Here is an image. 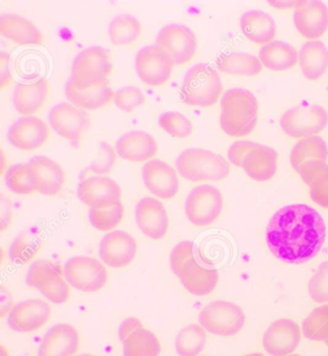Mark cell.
Here are the masks:
<instances>
[{"instance_id":"1","label":"cell","mask_w":328,"mask_h":356,"mask_svg":"<svg viewBox=\"0 0 328 356\" xmlns=\"http://www.w3.org/2000/svg\"><path fill=\"white\" fill-rule=\"evenodd\" d=\"M327 238V225L320 213L306 204H292L274 213L268 225L270 252L289 264H304L316 257Z\"/></svg>"},{"instance_id":"2","label":"cell","mask_w":328,"mask_h":356,"mask_svg":"<svg viewBox=\"0 0 328 356\" xmlns=\"http://www.w3.org/2000/svg\"><path fill=\"white\" fill-rule=\"evenodd\" d=\"M192 241H183L172 250L170 268L190 294L204 297L216 289L219 272L205 264Z\"/></svg>"},{"instance_id":"3","label":"cell","mask_w":328,"mask_h":356,"mask_svg":"<svg viewBox=\"0 0 328 356\" xmlns=\"http://www.w3.org/2000/svg\"><path fill=\"white\" fill-rule=\"evenodd\" d=\"M220 109V127L230 137L247 136L256 127L258 102L249 90L234 88L225 92Z\"/></svg>"},{"instance_id":"4","label":"cell","mask_w":328,"mask_h":356,"mask_svg":"<svg viewBox=\"0 0 328 356\" xmlns=\"http://www.w3.org/2000/svg\"><path fill=\"white\" fill-rule=\"evenodd\" d=\"M224 92L219 72L205 63L192 66L183 79L180 97L189 106L211 107Z\"/></svg>"},{"instance_id":"5","label":"cell","mask_w":328,"mask_h":356,"mask_svg":"<svg viewBox=\"0 0 328 356\" xmlns=\"http://www.w3.org/2000/svg\"><path fill=\"white\" fill-rule=\"evenodd\" d=\"M113 70L108 50L99 46L87 47L75 57L67 82L79 90L101 86L108 83Z\"/></svg>"},{"instance_id":"6","label":"cell","mask_w":328,"mask_h":356,"mask_svg":"<svg viewBox=\"0 0 328 356\" xmlns=\"http://www.w3.org/2000/svg\"><path fill=\"white\" fill-rule=\"evenodd\" d=\"M177 172L191 182L220 181L229 177L230 167L224 157L202 149H188L175 161Z\"/></svg>"},{"instance_id":"7","label":"cell","mask_w":328,"mask_h":356,"mask_svg":"<svg viewBox=\"0 0 328 356\" xmlns=\"http://www.w3.org/2000/svg\"><path fill=\"white\" fill-rule=\"evenodd\" d=\"M199 323L213 335L231 337L244 328L245 315L242 308L235 303L215 300L200 311Z\"/></svg>"},{"instance_id":"8","label":"cell","mask_w":328,"mask_h":356,"mask_svg":"<svg viewBox=\"0 0 328 356\" xmlns=\"http://www.w3.org/2000/svg\"><path fill=\"white\" fill-rule=\"evenodd\" d=\"M26 283L54 305H64L71 297V289L65 278L64 270L58 265L46 260L34 262L30 266Z\"/></svg>"},{"instance_id":"9","label":"cell","mask_w":328,"mask_h":356,"mask_svg":"<svg viewBox=\"0 0 328 356\" xmlns=\"http://www.w3.org/2000/svg\"><path fill=\"white\" fill-rule=\"evenodd\" d=\"M63 270L69 285L80 292H99L108 282L106 267L101 260L94 257L79 255L69 258Z\"/></svg>"},{"instance_id":"10","label":"cell","mask_w":328,"mask_h":356,"mask_svg":"<svg viewBox=\"0 0 328 356\" xmlns=\"http://www.w3.org/2000/svg\"><path fill=\"white\" fill-rule=\"evenodd\" d=\"M224 207V197L217 187L199 185L188 195L185 214L195 227H204L216 222Z\"/></svg>"},{"instance_id":"11","label":"cell","mask_w":328,"mask_h":356,"mask_svg":"<svg viewBox=\"0 0 328 356\" xmlns=\"http://www.w3.org/2000/svg\"><path fill=\"white\" fill-rule=\"evenodd\" d=\"M328 124V113L320 105H300L287 110L280 119V127L288 136H317Z\"/></svg>"},{"instance_id":"12","label":"cell","mask_w":328,"mask_h":356,"mask_svg":"<svg viewBox=\"0 0 328 356\" xmlns=\"http://www.w3.org/2000/svg\"><path fill=\"white\" fill-rule=\"evenodd\" d=\"M135 67L139 79L149 87H162L172 79L174 64L161 47H142L136 55Z\"/></svg>"},{"instance_id":"13","label":"cell","mask_w":328,"mask_h":356,"mask_svg":"<svg viewBox=\"0 0 328 356\" xmlns=\"http://www.w3.org/2000/svg\"><path fill=\"white\" fill-rule=\"evenodd\" d=\"M157 46L170 55L174 66H184L194 59L197 40L186 25L172 24L163 27L156 38Z\"/></svg>"},{"instance_id":"14","label":"cell","mask_w":328,"mask_h":356,"mask_svg":"<svg viewBox=\"0 0 328 356\" xmlns=\"http://www.w3.org/2000/svg\"><path fill=\"white\" fill-rule=\"evenodd\" d=\"M121 186L111 177L95 175L81 180L77 197L90 209H104L122 202Z\"/></svg>"},{"instance_id":"15","label":"cell","mask_w":328,"mask_h":356,"mask_svg":"<svg viewBox=\"0 0 328 356\" xmlns=\"http://www.w3.org/2000/svg\"><path fill=\"white\" fill-rule=\"evenodd\" d=\"M119 338L124 356H159L162 352L158 338L137 318H127L122 323Z\"/></svg>"},{"instance_id":"16","label":"cell","mask_w":328,"mask_h":356,"mask_svg":"<svg viewBox=\"0 0 328 356\" xmlns=\"http://www.w3.org/2000/svg\"><path fill=\"white\" fill-rule=\"evenodd\" d=\"M50 127L67 141L79 143L90 125V116L85 110L69 102H61L51 108L49 115Z\"/></svg>"},{"instance_id":"17","label":"cell","mask_w":328,"mask_h":356,"mask_svg":"<svg viewBox=\"0 0 328 356\" xmlns=\"http://www.w3.org/2000/svg\"><path fill=\"white\" fill-rule=\"evenodd\" d=\"M138 245L135 238L124 230L107 233L99 244V257L104 265L122 269L134 261Z\"/></svg>"},{"instance_id":"18","label":"cell","mask_w":328,"mask_h":356,"mask_svg":"<svg viewBox=\"0 0 328 356\" xmlns=\"http://www.w3.org/2000/svg\"><path fill=\"white\" fill-rule=\"evenodd\" d=\"M51 314V307L46 300L33 298L15 305L7 317V323L14 332H34L49 323Z\"/></svg>"},{"instance_id":"19","label":"cell","mask_w":328,"mask_h":356,"mask_svg":"<svg viewBox=\"0 0 328 356\" xmlns=\"http://www.w3.org/2000/svg\"><path fill=\"white\" fill-rule=\"evenodd\" d=\"M50 135L47 122L35 116L19 118L8 130L10 144L24 152L41 149L49 141Z\"/></svg>"},{"instance_id":"20","label":"cell","mask_w":328,"mask_h":356,"mask_svg":"<svg viewBox=\"0 0 328 356\" xmlns=\"http://www.w3.org/2000/svg\"><path fill=\"white\" fill-rule=\"evenodd\" d=\"M142 177L145 186L158 199L170 200L179 194V175L174 168L162 160L147 161L142 167Z\"/></svg>"},{"instance_id":"21","label":"cell","mask_w":328,"mask_h":356,"mask_svg":"<svg viewBox=\"0 0 328 356\" xmlns=\"http://www.w3.org/2000/svg\"><path fill=\"white\" fill-rule=\"evenodd\" d=\"M302 340L300 325L293 320L279 319L268 327L263 336V347L270 355L287 356L299 347Z\"/></svg>"},{"instance_id":"22","label":"cell","mask_w":328,"mask_h":356,"mask_svg":"<svg viewBox=\"0 0 328 356\" xmlns=\"http://www.w3.org/2000/svg\"><path fill=\"white\" fill-rule=\"evenodd\" d=\"M294 24L300 34L309 41H316L328 29V8L322 1H297Z\"/></svg>"},{"instance_id":"23","label":"cell","mask_w":328,"mask_h":356,"mask_svg":"<svg viewBox=\"0 0 328 356\" xmlns=\"http://www.w3.org/2000/svg\"><path fill=\"white\" fill-rule=\"evenodd\" d=\"M138 227L142 234L152 240H161L166 236L170 227L166 208L154 197H144L135 208Z\"/></svg>"},{"instance_id":"24","label":"cell","mask_w":328,"mask_h":356,"mask_svg":"<svg viewBox=\"0 0 328 356\" xmlns=\"http://www.w3.org/2000/svg\"><path fill=\"white\" fill-rule=\"evenodd\" d=\"M79 346V330L69 323H58L42 337L38 356H74Z\"/></svg>"},{"instance_id":"25","label":"cell","mask_w":328,"mask_h":356,"mask_svg":"<svg viewBox=\"0 0 328 356\" xmlns=\"http://www.w3.org/2000/svg\"><path fill=\"white\" fill-rule=\"evenodd\" d=\"M115 149L117 156L126 161L147 163L158 152V145L149 133L134 130L120 137Z\"/></svg>"},{"instance_id":"26","label":"cell","mask_w":328,"mask_h":356,"mask_svg":"<svg viewBox=\"0 0 328 356\" xmlns=\"http://www.w3.org/2000/svg\"><path fill=\"white\" fill-rule=\"evenodd\" d=\"M49 92V81L44 79L17 84L13 95L15 109L22 117L34 116L46 105Z\"/></svg>"},{"instance_id":"27","label":"cell","mask_w":328,"mask_h":356,"mask_svg":"<svg viewBox=\"0 0 328 356\" xmlns=\"http://www.w3.org/2000/svg\"><path fill=\"white\" fill-rule=\"evenodd\" d=\"M0 33L19 46H44L47 42L46 37L33 22L17 15H3L0 17Z\"/></svg>"},{"instance_id":"28","label":"cell","mask_w":328,"mask_h":356,"mask_svg":"<svg viewBox=\"0 0 328 356\" xmlns=\"http://www.w3.org/2000/svg\"><path fill=\"white\" fill-rule=\"evenodd\" d=\"M29 163L36 172L40 194L54 197L62 192L66 175L58 163L44 155L32 158Z\"/></svg>"},{"instance_id":"29","label":"cell","mask_w":328,"mask_h":356,"mask_svg":"<svg viewBox=\"0 0 328 356\" xmlns=\"http://www.w3.org/2000/svg\"><path fill=\"white\" fill-rule=\"evenodd\" d=\"M242 168L255 181H269L277 170V152L268 145L256 144L245 156Z\"/></svg>"},{"instance_id":"30","label":"cell","mask_w":328,"mask_h":356,"mask_svg":"<svg viewBox=\"0 0 328 356\" xmlns=\"http://www.w3.org/2000/svg\"><path fill=\"white\" fill-rule=\"evenodd\" d=\"M243 34L250 42L257 44H269L274 41L277 35V24L270 15L261 10H250L241 17Z\"/></svg>"},{"instance_id":"31","label":"cell","mask_w":328,"mask_h":356,"mask_svg":"<svg viewBox=\"0 0 328 356\" xmlns=\"http://www.w3.org/2000/svg\"><path fill=\"white\" fill-rule=\"evenodd\" d=\"M297 174L302 181L309 186L310 197L313 202L328 209V164L327 162L311 161L305 163Z\"/></svg>"},{"instance_id":"32","label":"cell","mask_w":328,"mask_h":356,"mask_svg":"<svg viewBox=\"0 0 328 356\" xmlns=\"http://www.w3.org/2000/svg\"><path fill=\"white\" fill-rule=\"evenodd\" d=\"M67 99L74 106L85 111H96L107 106L114 99L115 92L108 83L90 89L79 90L67 82L65 87Z\"/></svg>"},{"instance_id":"33","label":"cell","mask_w":328,"mask_h":356,"mask_svg":"<svg viewBox=\"0 0 328 356\" xmlns=\"http://www.w3.org/2000/svg\"><path fill=\"white\" fill-rule=\"evenodd\" d=\"M299 64L307 79H320L328 69L327 47L320 40L305 42L299 52Z\"/></svg>"},{"instance_id":"34","label":"cell","mask_w":328,"mask_h":356,"mask_svg":"<svg viewBox=\"0 0 328 356\" xmlns=\"http://www.w3.org/2000/svg\"><path fill=\"white\" fill-rule=\"evenodd\" d=\"M259 60L270 71L284 72L297 65L299 54L292 44L274 40L261 47Z\"/></svg>"},{"instance_id":"35","label":"cell","mask_w":328,"mask_h":356,"mask_svg":"<svg viewBox=\"0 0 328 356\" xmlns=\"http://www.w3.org/2000/svg\"><path fill=\"white\" fill-rule=\"evenodd\" d=\"M216 64L220 72L231 75L254 76L263 70L259 57L245 52L220 54Z\"/></svg>"},{"instance_id":"36","label":"cell","mask_w":328,"mask_h":356,"mask_svg":"<svg viewBox=\"0 0 328 356\" xmlns=\"http://www.w3.org/2000/svg\"><path fill=\"white\" fill-rule=\"evenodd\" d=\"M108 35L110 41L114 46H132L141 37V22L132 15H120L110 22Z\"/></svg>"},{"instance_id":"37","label":"cell","mask_w":328,"mask_h":356,"mask_svg":"<svg viewBox=\"0 0 328 356\" xmlns=\"http://www.w3.org/2000/svg\"><path fill=\"white\" fill-rule=\"evenodd\" d=\"M328 147L320 136L305 138L295 145L291 152V164L295 172L305 163L327 162Z\"/></svg>"},{"instance_id":"38","label":"cell","mask_w":328,"mask_h":356,"mask_svg":"<svg viewBox=\"0 0 328 356\" xmlns=\"http://www.w3.org/2000/svg\"><path fill=\"white\" fill-rule=\"evenodd\" d=\"M5 183L14 194L27 195L38 192L36 172L29 162L14 165L7 169Z\"/></svg>"},{"instance_id":"39","label":"cell","mask_w":328,"mask_h":356,"mask_svg":"<svg viewBox=\"0 0 328 356\" xmlns=\"http://www.w3.org/2000/svg\"><path fill=\"white\" fill-rule=\"evenodd\" d=\"M206 330L192 323L180 330L175 339V350L179 356H199L206 345Z\"/></svg>"},{"instance_id":"40","label":"cell","mask_w":328,"mask_h":356,"mask_svg":"<svg viewBox=\"0 0 328 356\" xmlns=\"http://www.w3.org/2000/svg\"><path fill=\"white\" fill-rule=\"evenodd\" d=\"M302 328L306 339L325 343L328 347V305L315 308L305 318Z\"/></svg>"},{"instance_id":"41","label":"cell","mask_w":328,"mask_h":356,"mask_svg":"<svg viewBox=\"0 0 328 356\" xmlns=\"http://www.w3.org/2000/svg\"><path fill=\"white\" fill-rule=\"evenodd\" d=\"M124 217L122 202L104 209H90L89 220L92 227L104 232H111L119 227Z\"/></svg>"},{"instance_id":"42","label":"cell","mask_w":328,"mask_h":356,"mask_svg":"<svg viewBox=\"0 0 328 356\" xmlns=\"http://www.w3.org/2000/svg\"><path fill=\"white\" fill-rule=\"evenodd\" d=\"M40 250V241L31 233H22L12 243L9 257L15 264L24 265L31 261Z\"/></svg>"},{"instance_id":"43","label":"cell","mask_w":328,"mask_h":356,"mask_svg":"<svg viewBox=\"0 0 328 356\" xmlns=\"http://www.w3.org/2000/svg\"><path fill=\"white\" fill-rule=\"evenodd\" d=\"M158 122L160 127L167 135L179 139L189 137L194 130L191 120L179 112L163 113L159 117Z\"/></svg>"},{"instance_id":"44","label":"cell","mask_w":328,"mask_h":356,"mask_svg":"<svg viewBox=\"0 0 328 356\" xmlns=\"http://www.w3.org/2000/svg\"><path fill=\"white\" fill-rule=\"evenodd\" d=\"M113 102L122 112L131 113L146 102V95L135 86H126L117 90Z\"/></svg>"},{"instance_id":"45","label":"cell","mask_w":328,"mask_h":356,"mask_svg":"<svg viewBox=\"0 0 328 356\" xmlns=\"http://www.w3.org/2000/svg\"><path fill=\"white\" fill-rule=\"evenodd\" d=\"M308 292L314 302L328 303V261L320 263L310 278Z\"/></svg>"},{"instance_id":"46","label":"cell","mask_w":328,"mask_h":356,"mask_svg":"<svg viewBox=\"0 0 328 356\" xmlns=\"http://www.w3.org/2000/svg\"><path fill=\"white\" fill-rule=\"evenodd\" d=\"M117 155L116 149L111 145L104 141L100 143L99 157L89 170L97 175L109 174L116 165Z\"/></svg>"},{"instance_id":"47","label":"cell","mask_w":328,"mask_h":356,"mask_svg":"<svg viewBox=\"0 0 328 356\" xmlns=\"http://www.w3.org/2000/svg\"><path fill=\"white\" fill-rule=\"evenodd\" d=\"M257 143L250 141H238L230 147L229 159L231 164L236 167H243V163L247 154L254 149Z\"/></svg>"},{"instance_id":"48","label":"cell","mask_w":328,"mask_h":356,"mask_svg":"<svg viewBox=\"0 0 328 356\" xmlns=\"http://www.w3.org/2000/svg\"><path fill=\"white\" fill-rule=\"evenodd\" d=\"M14 217V210L11 200L2 194L0 197V232H3L9 228Z\"/></svg>"},{"instance_id":"49","label":"cell","mask_w":328,"mask_h":356,"mask_svg":"<svg viewBox=\"0 0 328 356\" xmlns=\"http://www.w3.org/2000/svg\"><path fill=\"white\" fill-rule=\"evenodd\" d=\"M13 77L10 72V54L1 52L0 54V88L5 89L11 85Z\"/></svg>"},{"instance_id":"50","label":"cell","mask_w":328,"mask_h":356,"mask_svg":"<svg viewBox=\"0 0 328 356\" xmlns=\"http://www.w3.org/2000/svg\"><path fill=\"white\" fill-rule=\"evenodd\" d=\"M13 300L11 296L9 295L8 291L1 290V305H0V311H1V317L8 314L10 311L13 309Z\"/></svg>"},{"instance_id":"51","label":"cell","mask_w":328,"mask_h":356,"mask_svg":"<svg viewBox=\"0 0 328 356\" xmlns=\"http://www.w3.org/2000/svg\"><path fill=\"white\" fill-rule=\"evenodd\" d=\"M270 4H272V6L277 7V8L283 9L285 7H293L297 4V2L295 1H270Z\"/></svg>"},{"instance_id":"52","label":"cell","mask_w":328,"mask_h":356,"mask_svg":"<svg viewBox=\"0 0 328 356\" xmlns=\"http://www.w3.org/2000/svg\"><path fill=\"white\" fill-rule=\"evenodd\" d=\"M1 166H2V174H4V172H5V162H4V157H5V155L3 154V152H1Z\"/></svg>"},{"instance_id":"53","label":"cell","mask_w":328,"mask_h":356,"mask_svg":"<svg viewBox=\"0 0 328 356\" xmlns=\"http://www.w3.org/2000/svg\"><path fill=\"white\" fill-rule=\"evenodd\" d=\"M7 353H8L6 352V348L1 347V356H9V355H7Z\"/></svg>"},{"instance_id":"54","label":"cell","mask_w":328,"mask_h":356,"mask_svg":"<svg viewBox=\"0 0 328 356\" xmlns=\"http://www.w3.org/2000/svg\"><path fill=\"white\" fill-rule=\"evenodd\" d=\"M245 356H264V355H263L262 353H250V355H247Z\"/></svg>"},{"instance_id":"55","label":"cell","mask_w":328,"mask_h":356,"mask_svg":"<svg viewBox=\"0 0 328 356\" xmlns=\"http://www.w3.org/2000/svg\"><path fill=\"white\" fill-rule=\"evenodd\" d=\"M77 356H96V355H90V353H84V355H79Z\"/></svg>"},{"instance_id":"56","label":"cell","mask_w":328,"mask_h":356,"mask_svg":"<svg viewBox=\"0 0 328 356\" xmlns=\"http://www.w3.org/2000/svg\"><path fill=\"white\" fill-rule=\"evenodd\" d=\"M287 356H302V355H287Z\"/></svg>"}]
</instances>
